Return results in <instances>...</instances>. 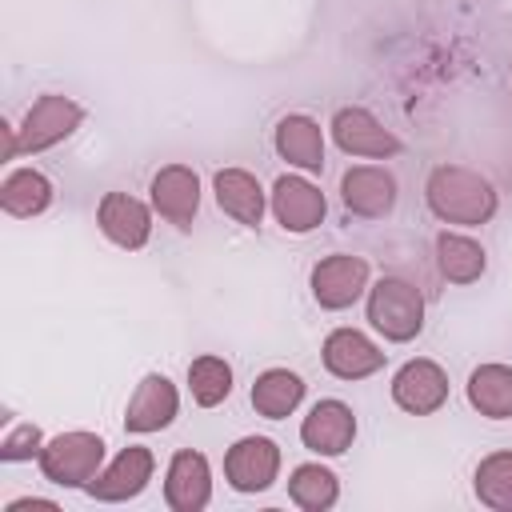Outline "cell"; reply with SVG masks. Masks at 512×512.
<instances>
[{"label":"cell","mask_w":512,"mask_h":512,"mask_svg":"<svg viewBox=\"0 0 512 512\" xmlns=\"http://www.w3.org/2000/svg\"><path fill=\"white\" fill-rule=\"evenodd\" d=\"M424 204L448 228H484L500 212V192L468 164H436L424 176Z\"/></svg>","instance_id":"obj_1"},{"label":"cell","mask_w":512,"mask_h":512,"mask_svg":"<svg viewBox=\"0 0 512 512\" xmlns=\"http://www.w3.org/2000/svg\"><path fill=\"white\" fill-rule=\"evenodd\" d=\"M424 316H428V304H424V292L412 280L380 276V280L368 284L364 320L388 344H412L424 332Z\"/></svg>","instance_id":"obj_2"},{"label":"cell","mask_w":512,"mask_h":512,"mask_svg":"<svg viewBox=\"0 0 512 512\" xmlns=\"http://www.w3.org/2000/svg\"><path fill=\"white\" fill-rule=\"evenodd\" d=\"M104 460H108V444L100 432L68 428V432H56L44 440L36 468L56 488H88L96 480V472L104 468Z\"/></svg>","instance_id":"obj_3"},{"label":"cell","mask_w":512,"mask_h":512,"mask_svg":"<svg viewBox=\"0 0 512 512\" xmlns=\"http://www.w3.org/2000/svg\"><path fill=\"white\" fill-rule=\"evenodd\" d=\"M372 264L360 252H328L308 268V292L320 312H348L368 296Z\"/></svg>","instance_id":"obj_4"},{"label":"cell","mask_w":512,"mask_h":512,"mask_svg":"<svg viewBox=\"0 0 512 512\" xmlns=\"http://www.w3.org/2000/svg\"><path fill=\"white\" fill-rule=\"evenodd\" d=\"M84 124V104L64 96V92H44L28 104L24 120L16 124L20 132V152L24 156H40L52 152L56 144H64L68 136H76V128Z\"/></svg>","instance_id":"obj_5"},{"label":"cell","mask_w":512,"mask_h":512,"mask_svg":"<svg viewBox=\"0 0 512 512\" xmlns=\"http://www.w3.org/2000/svg\"><path fill=\"white\" fill-rule=\"evenodd\" d=\"M268 212L288 236H308L324 224L328 196L320 192L316 180H308V172H284L268 188Z\"/></svg>","instance_id":"obj_6"},{"label":"cell","mask_w":512,"mask_h":512,"mask_svg":"<svg viewBox=\"0 0 512 512\" xmlns=\"http://www.w3.org/2000/svg\"><path fill=\"white\" fill-rule=\"evenodd\" d=\"M284 472V452L272 436H240L224 452V484L240 496L268 492Z\"/></svg>","instance_id":"obj_7"},{"label":"cell","mask_w":512,"mask_h":512,"mask_svg":"<svg viewBox=\"0 0 512 512\" xmlns=\"http://www.w3.org/2000/svg\"><path fill=\"white\" fill-rule=\"evenodd\" d=\"M328 132H332V144L344 152V156H356V160H392L400 156V136L368 108L360 104H344L332 112L328 120Z\"/></svg>","instance_id":"obj_8"},{"label":"cell","mask_w":512,"mask_h":512,"mask_svg":"<svg viewBox=\"0 0 512 512\" xmlns=\"http://www.w3.org/2000/svg\"><path fill=\"white\" fill-rule=\"evenodd\" d=\"M388 396L408 416H436L452 396V380L444 364H436L432 356H412L392 372Z\"/></svg>","instance_id":"obj_9"},{"label":"cell","mask_w":512,"mask_h":512,"mask_svg":"<svg viewBox=\"0 0 512 512\" xmlns=\"http://www.w3.org/2000/svg\"><path fill=\"white\" fill-rule=\"evenodd\" d=\"M200 196H204L200 172L192 164H180V160L156 168L152 180H148V204L176 232H192V224L200 216Z\"/></svg>","instance_id":"obj_10"},{"label":"cell","mask_w":512,"mask_h":512,"mask_svg":"<svg viewBox=\"0 0 512 512\" xmlns=\"http://www.w3.org/2000/svg\"><path fill=\"white\" fill-rule=\"evenodd\" d=\"M400 180L384 164H348L340 172V204L348 216L360 220H384L396 212Z\"/></svg>","instance_id":"obj_11"},{"label":"cell","mask_w":512,"mask_h":512,"mask_svg":"<svg viewBox=\"0 0 512 512\" xmlns=\"http://www.w3.org/2000/svg\"><path fill=\"white\" fill-rule=\"evenodd\" d=\"M152 476H156V452L148 444H128L112 460H104V468L96 472V480L84 492L96 504H128V500L144 496Z\"/></svg>","instance_id":"obj_12"},{"label":"cell","mask_w":512,"mask_h":512,"mask_svg":"<svg viewBox=\"0 0 512 512\" xmlns=\"http://www.w3.org/2000/svg\"><path fill=\"white\" fill-rule=\"evenodd\" d=\"M356 432H360V420H356V408L340 396H324L316 400L304 420H300V444L312 452V456H344L352 444H356Z\"/></svg>","instance_id":"obj_13"},{"label":"cell","mask_w":512,"mask_h":512,"mask_svg":"<svg viewBox=\"0 0 512 512\" xmlns=\"http://www.w3.org/2000/svg\"><path fill=\"white\" fill-rule=\"evenodd\" d=\"M180 416V388L164 372H144L124 404V432L128 436H152L172 428Z\"/></svg>","instance_id":"obj_14"},{"label":"cell","mask_w":512,"mask_h":512,"mask_svg":"<svg viewBox=\"0 0 512 512\" xmlns=\"http://www.w3.org/2000/svg\"><path fill=\"white\" fill-rule=\"evenodd\" d=\"M320 364H324L328 376L352 384V380H368V376L384 372L388 352H384L368 332L340 324V328H332V332L324 336V344H320Z\"/></svg>","instance_id":"obj_15"},{"label":"cell","mask_w":512,"mask_h":512,"mask_svg":"<svg viewBox=\"0 0 512 512\" xmlns=\"http://www.w3.org/2000/svg\"><path fill=\"white\" fill-rule=\"evenodd\" d=\"M152 216H156L152 204H144L140 196L120 192V188L104 192L100 204H96V228H100V236L108 244L124 248V252H140L152 240Z\"/></svg>","instance_id":"obj_16"},{"label":"cell","mask_w":512,"mask_h":512,"mask_svg":"<svg viewBox=\"0 0 512 512\" xmlns=\"http://www.w3.org/2000/svg\"><path fill=\"white\" fill-rule=\"evenodd\" d=\"M164 504L172 512H204L212 504V464L200 448H176L164 468Z\"/></svg>","instance_id":"obj_17"},{"label":"cell","mask_w":512,"mask_h":512,"mask_svg":"<svg viewBox=\"0 0 512 512\" xmlns=\"http://www.w3.org/2000/svg\"><path fill=\"white\" fill-rule=\"evenodd\" d=\"M212 196H216V208L228 220H236L240 228H260L268 216V192H264L260 176L248 168H236V164L216 168L212 172Z\"/></svg>","instance_id":"obj_18"},{"label":"cell","mask_w":512,"mask_h":512,"mask_svg":"<svg viewBox=\"0 0 512 512\" xmlns=\"http://www.w3.org/2000/svg\"><path fill=\"white\" fill-rule=\"evenodd\" d=\"M272 148L296 172H308V176L324 172V152H328L324 148V128L308 112H284L272 128Z\"/></svg>","instance_id":"obj_19"},{"label":"cell","mask_w":512,"mask_h":512,"mask_svg":"<svg viewBox=\"0 0 512 512\" xmlns=\"http://www.w3.org/2000/svg\"><path fill=\"white\" fill-rule=\"evenodd\" d=\"M432 260H436V272L448 280V284H476L484 272H488V252L476 236L460 232V228H440L432 236Z\"/></svg>","instance_id":"obj_20"},{"label":"cell","mask_w":512,"mask_h":512,"mask_svg":"<svg viewBox=\"0 0 512 512\" xmlns=\"http://www.w3.org/2000/svg\"><path fill=\"white\" fill-rule=\"evenodd\" d=\"M56 204V180L40 168H12L0 180V208L12 220H36Z\"/></svg>","instance_id":"obj_21"},{"label":"cell","mask_w":512,"mask_h":512,"mask_svg":"<svg viewBox=\"0 0 512 512\" xmlns=\"http://www.w3.org/2000/svg\"><path fill=\"white\" fill-rule=\"evenodd\" d=\"M464 400L484 420H512V364L484 360L464 380Z\"/></svg>","instance_id":"obj_22"},{"label":"cell","mask_w":512,"mask_h":512,"mask_svg":"<svg viewBox=\"0 0 512 512\" xmlns=\"http://www.w3.org/2000/svg\"><path fill=\"white\" fill-rule=\"evenodd\" d=\"M304 396H308V384L292 368H264V372H256V380L248 388V400H252L256 416H264V420H288V416H296V408L304 404Z\"/></svg>","instance_id":"obj_23"},{"label":"cell","mask_w":512,"mask_h":512,"mask_svg":"<svg viewBox=\"0 0 512 512\" xmlns=\"http://www.w3.org/2000/svg\"><path fill=\"white\" fill-rule=\"evenodd\" d=\"M288 500L304 512H328L340 504V476L320 460H304L288 472Z\"/></svg>","instance_id":"obj_24"},{"label":"cell","mask_w":512,"mask_h":512,"mask_svg":"<svg viewBox=\"0 0 512 512\" xmlns=\"http://www.w3.org/2000/svg\"><path fill=\"white\" fill-rule=\"evenodd\" d=\"M236 388V372L224 356L216 352H200L188 364V396L196 408H220Z\"/></svg>","instance_id":"obj_25"},{"label":"cell","mask_w":512,"mask_h":512,"mask_svg":"<svg viewBox=\"0 0 512 512\" xmlns=\"http://www.w3.org/2000/svg\"><path fill=\"white\" fill-rule=\"evenodd\" d=\"M472 496L492 512H512V448H496L476 460Z\"/></svg>","instance_id":"obj_26"},{"label":"cell","mask_w":512,"mask_h":512,"mask_svg":"<svg viewBox=\"0 0 512 512\" xmlns=\"http://www.w3.org/2000/svg\"><path fill=\"white\" fill-rule=\"evenodd\" d=\"M44 428L40 424H16V428H8L4 432V440H0V460L4 464H28V460H40V448H44Z\"/></svg>","instance_id":"obj_27"},{"label":"cell","mask_w":512,"mask_h":512,"mask_svg":"<svg viewBox=\"0 0 512 512\" xmlns=\"http://www.w3.org/2000/svg\"><path fill=\"white\" fill-rule=\"evenodd\" d=\"M4 512H60V504L48 496H16L4 504Z\"/></svg>","instance_id":"obj_28"},{"label":"cell","mask_w":512,"mask_h":512,"mask_svg":"<svg viewBox=\"0 0 512 512\" xmlns=\"http://www.w3.org/2000/svg\"><path fill=\"white\" fill-rule=\"evenodd\" d=\"M0 136H4V160H16L20 156V132L12 120H0Z\"/></svg>","instance_id":"obj_29"}]
</instances>
